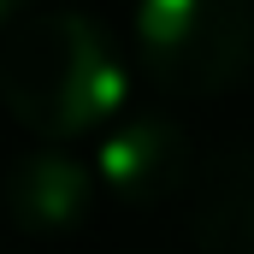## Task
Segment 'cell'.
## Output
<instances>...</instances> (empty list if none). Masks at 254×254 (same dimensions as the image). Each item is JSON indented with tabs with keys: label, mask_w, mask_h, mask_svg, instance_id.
Wrapping results in <instances>:
<instances>
[{
	"label": "cell",
	"mask_w": 254,
	"mask_h": 254,
	"mask_svg": "<svg viewBox=\"0 0 254 254\" xmlns=\"http://www.w3.org/2000/svg\"><path fill=\"white\" fill-rule=\"evenodd\" d=\"M130 65L89 12H36L0 48V107L42 142H77L119 125Z\"/></svg>",
	"instance_id": "6da1fadb"
},
{
	"label": "cell",
	"mask_w": 254,
	"mask_h": 254,
	"mask_svg": "<svg viewBox=\"0 0 254 254\" xmlns=\"http://www.w3.org/2000/svg\"><path fill=\"white\" fill-rule=\"evenodd\" d=\"M130 60L166 95H231L254 71V0H136Z\"/></svg>",
	"instance_id": "7a4b0ae2"
},
{
	"label": "cell",
	"mask_w": 254,
	"mask_h": 254,
	"mask_svg": "<svg viewBox=\"0 0 254 254\" xmlns=\"http://www.w3.org/2000/svg\"><path fill=\"white\" fill-rule=\"evenodd\" d=\"M95 178L125 207H160L195 178V142L166 113H136L101 130L95 142Z\"/></svg>",
	"instance_id": "3957f363"
},
{
	"label": "cell",
	"mask_w": 254,
	"mask_h": 254,
	"mask_svg": "<svg viewBox=\"0 0 254 254\" xmlns=\"http://www.w3.org/2000/svg\"><path fill=\"white\" fill-rule=\"evenodd\" d=\"M95 195H101L95 160H77L71 142H42V148L18 154V160L6 166L0 213L12 219V231L54 243V237H71V231L89 225Z\"/></svg>",
	"instance_id": "277c9868"
},
{
	"label": "cell",
	"mask_w": 254,
	"mask_h": 254,
	"mask_svg": "<svg viewBox=\"0 0 254 254\" xmlns=\"http://www.w3.org/2000/svg\"><path fill=\"white\" fill-rule=\"evenodd\" d=\"M201 254H254V148H231L195 201Z\"/></svg>",
	"instance_id": "5b68a950"
},
{
	"label": "cell",
	"mask_w": 254,
	"mask_h": 254,
	"mask_svg": "<svg viewBox=\"0 0 254 254\" xmlns=\"http://www.w3.org/2000/svg\"><path fill=\"white\" fill-rule=\"evenodd\" d=\"M12 6H18V0H0V24H6V18H12Z\"/></svg>",
	"instance_id": "8992f818"
}]
</instances>
